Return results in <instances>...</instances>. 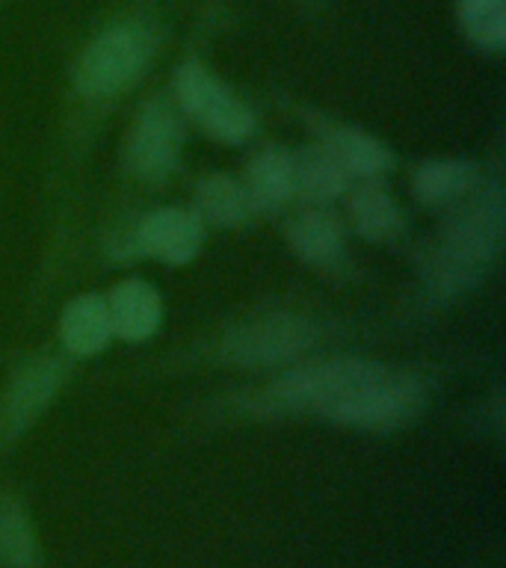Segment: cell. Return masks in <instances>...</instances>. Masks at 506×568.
Segmentation results:
<instances>
[{"label":"cell","mask_w":506,"mask_h":568,"mask_svg":"<svg viewBox=\"0 0 506 568\" xmlns=\"http://www.w3.org/2000/svg\"><path fill=\"white\" fill-rule=\"evenodd\" d=\"M273 406L317 412L364 433H394L421 417L424 382L371 358H323L293 367L270 388Z\"/></svg>","instance_id":"cell-1"},{"label":"cell","mask_w":506,"mask_h":568,"mask_svg":"<svg viewBox=\"0 0 506 568\" xmlns=\"http://www.w3.org/2000/svg\"><path fill=\"white\" fill-rule=\"evenodd\" d=\"M504 240V195L492 184L462 204L438 231L424 264L426 293L433 302H451L470 291L495 264Z\"/></svg>","instance_id":"cell-2"},{"label":"cell","mask_w":506,"mask_h":568,"mask_svg":"<svg viewBox=\"0 0 506 568\" xmlns=\"http://www.w3.org/2000/svg\"><path fill=\"white\" fill-rule=\"evenodd\" d=\"M158 36L140 21H119L87 44L74 65V89L83 98H113L133 87L154 60Z\"/></svg>","instance_id":"cell-3"},{"label":"cell","mask_w":506,"mask_h":568,"mask_svg":"<svg viewBox=\"0 0 506 568\" xmlns=\"http://www.w3.org/2000/svg\"><path fill=\"white\" fill-rule=\"evenodd\" d=\"M175 89L178 113L193 119L208 136L229 145L246 142L257 128V119L252 106L237 98V92L225 87L211 69L202 62H184L172 78Z\"/></svg>","instance_id":"cell-4"},{"label":"cell","mask_w":506,"mask_h":568,"mask_svg":"<svg viewBox=\"0 0 506 568\" xmlns=\"http://www.w3.org/2000/svg\"><path fill=\"white\" fill-rule=\"evenodd\" d=\"M184 119L163 98L142 104L124 136V166L140 181H163L181 163Z\"/></svg>","instance_id":"cell-5"},{"label":"cell","mask_w":506,"mask_h":568,"mask_svg":"<svg viewBox=\"0 0 506 568\" xmlns=\"http://www.w3.org/2000/svg\"><path fill=\"white\" fill-rule=\"evenodd\" d=\"M317 344V326L300 314H270L257 317L222 344V355L243 367H270L300 358Z\"/></svg>","instance_id":"cell-6"},{"label":"cell","mask_w":506,"mask_h":568,"mask_svg":"<svg viewBox=\"0 0 506 568\" xmlns=\"http://www.w3.org/2000/svg\"><path fill=\"white\" fill-rule=\"evenodd\" d=\"M62 362L39 355L9 379L7 394L0 399V447H7L36 424V417L51 406L53 394L62 385Z\"/></svg>","instance_id":"cell-7"},{"label":"cell","mask_w":506,"mask_h":568,"mask_svg":"<svg viewBox=\"0 0 506 568\" xmlns=\"http://www.w3.org/2000/svg\"><path fill=\"white\" fill-rule=\"evenodd\" d=\"M204 243L202 216L190 207H158L142 216L133 231V246L166 266L190 264Z\"/></svg>","instance_id":"cell-8"},{"label":"cell","mask_w":506,"mask_h":568,"mask_svg":"<svg viewBox=\"0 0 506 568\" xmlns=\"http://www.w3.org/2000/svg\"><path fill=\"white\" fill-rule=\"evenodd\" d=\"M104 300L113 337L140 344V341H149L163 323V300L158 287H151L145 278H124Z\"/></svg>","instance_id":"cell-9"},{"label":"cell","mask_w":506,"mask_h":568,"mask_svg":"<svg viewBox=\"0 0 506 568\" xmlns=\"http://www.w3.org/2000/svg\"><path fill=\"white\" fill-rule=\"evenodd\" d=\"M243 186L255 211H279L296 195V160L284 145H264L249 160Z\"/></svg>","instance_id":"cell-10"},{"label":"cell","mask_w":506,"mask_h":568,"mask_svg":"<svg viewBox=\"0 0 506 568\" xmlns=\"http://www.w3.org/2000/svg\"><path fill=\"white\" fill-rule=\"evenodd\" d=\"M287 243L305 264L332 270L346 255L344 222L326 207H308L287 225Z\"/></svg>","instance_id":"cell-11"},{"label":"cell","mask_w":506,"mask_h":568,"mask_svg":"<svg viewBox=\"0 0 506 568\" xmlns=\"http://www.w3.org/2000/svg\"><path fill=\"white\" fill-rule=\"evenodd\" d=\"M62 346L71 355L89 358L98 355L110 341H113V326H110V311L101 293H80L62 308L60 317Z\"/></svg>","instance_id":"cell-12"},{"label":"cell","mask_w":506,"mask_h":568,"mask_svg":"<svg viewBox=\"0 0 506 568\" xmlns=\"http://www.w3.org/2000/svg\"><path fill=\"white\" fill-rule=\"evenodd\" d=\"M479 184L477 163L459 158H438L424 160L412 175V190H415L417 202L429 204V207H444V204H456L474 193Z\"/></svg>","instance_id":"cell-13"},{"label":"cell","mask_w":506,"mask_h":568,"mask_svg":"<svg viewBox=\"0 0 506 568\" xmlns=\"http://www.w3.org/2000/svg\"><path fill=\"white\" fill-rule=\"evenodd\" d=\"M323 145L335 154V160L346 169L350 178L373 181V178L385 175L394 163V154L376 136L358 131V128H350V124L328 128Z\"/></svg>","instance_id":"cell-14"},{"label":"cell","mask_w":506,"mask_h":568,"mask_svg":"<svg viewBox=\"0 0 506 568\" xmlns=\"http://www.w3.org/2000/svg\"><path fill=\"white\" fill-rule=\"evenodd\" d=\"M195 213L202 222H213L220 229H237L255 213L243 181L231 175H204L195 186Z\"/></svg>","instance_id":"cell-15"},{"label":"cell","mask_w":506,"mask_h":568,"mask_svg":"<svg viewBox=\"0 0 506 568\" xmlns=\"http://www.w3.org/2000/svg\"><path fill=\"white\" fill-rule=\"evenodd\" d=\"M350 220L362 237L373 243H388L403 231V211L394 195L376 181H367L350 195Z\"/></svg>","instance_id":"cell-16"},{"label":"cell","mask_w":506,"mask_h":568,"mask_svg":"<svg viewBox=\"0 0 506 568\" xmlns=\"http://www.w3.org/2000/svg\"><path fill=\"white\" fill-rule=\"evenodd\" d=\"M0 566L42 568L39 532L30 513L16 497H0Z\"/></svg>","instance_id":"cell-17"},{"label":"cell","mask_w":506,"mask_h":568,"mask_svg":"<svg viewBox=\"0 0 506 568\" xmlns=\"http://www.w3.org/2000/svg\"><path fill=\"white\" fill-rule=\"evenodd\" d=\"M293 160H296V193H302L311 202H335L350 184L346 169L337 163L335 154L323 142L311 145L302 154H293Z\"/></svg>","instance_id":"cell-18"},{"label":"cell","mask_w":506,"mask_h":568,"mask_svg":"<svg viewBox=\"0 0 506 568\" xmlns=\"http://www.w3.org/2000/svg\"><path fill=\"white\" fill-rule=\"evenodd\" d=\"M459 27L483 51H504L506 44V0H456Z\"/></svg>","instance_id":"cell-19"}]
</instances>
